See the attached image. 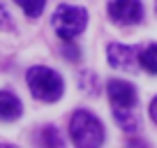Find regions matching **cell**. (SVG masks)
I'll use <instances>...</instances> for the list:
<instances>
[{
    "label": "cell",
    "instance_id": "1",
    "mask_svg": "<svg viewBox=\"0 0 157 148\" xmlns=\"http://www.w3.org/2000/svg\"><path fill=\"white\" fill-rule=\"evenodd\" d=\"M25 81H28L33 97L39 102H58L63 97V90H65L63 76L49 67H42V65L30 67L25 72Z\"/></svg>",
    "mask_w": 157,
    "mask_h": 148
},
{
    "label": "cell",
    "instance_id": "2",
    "mask_svg": "<svg viewBox=\"0 0 157 148\" xmlns=\"http://www.w3.org/2000/svg\"><path fill=\"white\" fill-rule=\"evenodd\" d=\"M69 137L76 146L97 148L104 143V127L90 111L78 109V111H74L72 120H69Z\"/></svg>",
    "mask_w": 157,
    "mask_h": 148
},
{
    "label": "cell",
    "instance_id": "3",
    "mask_svg": "<svg viewBox=\"0 0 157 148\" xmlns=\"http://www.w3.org/2000/svg\"><path fill=\"white\" fill-rule=\"evenodd\" d=\"M53 30L58 33L60 40L72 42L76 35H81L88 25V12L83 7L76 5H58V10L53 12Z\"/></svg>",
    "mask_w": 157,
    "mask_h": 148
},
{
    "label": "cell",
    "instance_id": "4",
    "mask_svg": "<svg viewBox=\"0 0 157 148\" xmlns=\"http://www.w3.org/2000/svg\"><path fill=\"white\" fill-rule=\"evenodd\" d=\"M106 12L111 21L118 25H136L143 19L141 0H109Z\"/></svg>",
    "mask_w": 157,
    "mask_h": 148
},
{
    "label": "cell",
    "instance_id": "5",
    "mask_svg": "<svg viewBox=\"0 0 157 148\" xmlns=\"http://www.w3.org/2000/svg\"><path fill=\"white\" fill-rule=\"evenodd\" d=\"M109 53V65L116 69H136L139 63V56H141V49L139 46H125V44H109L106 49Z\"/></svg>",
    "mask_w": 157,
    "mask_h": 148
},
{
    "label": "cell",
    "instance_id": "6",
    "mask_svg": "<svg viewBox=\"0 0 157 148\" xmlns=\"http://www.w3.org/2000/svg\"><path fill=\"white\" fill-rule=\"evenodd\" d=\"M109 97H111L113 107H125V109H132L136 104V88L127 81H120V79H113L109 81Z\"/></svg>",
    "mask_w": 157,
    "mask_h": 148
},
{
    "label": "cell",
    "instance_id": "7",
    "mask_svg": "<svg viewBox=\"0 0 157 148\" xmlns=\"http://www.w3.org/2000/svg\"><path fill=\"white\" fill-rule=\"evenodd\" d=\"M23 114V107H21V99L16 97L12 90H0V120H16Z\"/></svg>",
    "mask_w": 157,
    "mask_h": 148
},
{
    "label": "cell",
    "instance_id": "8",
    "mask_svg": "<svg viewBox=\"0 0 157 148\" xmlns=\"http://www.w3.org/2000/svg\"><path fill=\"white\" fill-rule=\"evenodd\" d=\"M113 116H116L118 125L125 130V132H134L136 130V118H134L132 109H125V107H113Z\"/></svg>",
    "mask_w": 157,
    "mask_h": 148
},
{
    "label": "cell",
    "instance_id": "9",
    "mask_svg": "<svg viewBox=\"0 0 157 148\" xmlns=\"http://www.w3.org/2000/svg\"><path fill=\"white\" fill-rule=\"evenodd\" d=\"M139 63L146 72L157 74V44H150L148 49H141V56H139Z\"/></svg>",
    "mask_w": 157,
    "mask_h": 148
},
{
    "label": "cell",
    "instance_id": "10",
    "mask_svg": "<svg viewBox=\"0 0 157 148\" xmlns=\"http://www.w3.org/2000/svg\"><path fill=\"white\" fill-rule=\"evenodd\" d=\"M14 2L25 12V16H30V19H37V16L42 14V10H44V5H46V0H14Z\"/></svg>",
    "mask_w": 157,
    "mask_h": 148
},
{
    "label": "cell",
    "instance_id": "11",
    "mask_svg": "<svg viewBox=\"0 0 157 148\" xmlns=\"http://www.w3.org/2000/svg\"><path fill=\"white\" fill-rule=\"evenodd\" d=\"M39 141L44 143V146H63V139H60L58 130L51 127V125H46V127L42 130V137H39Z\"/></svg>",
    "mask_w": 157,
    "mask_h": 148
},
{
    "label": "cell",
    "instance_id": "12",
    "mask_svg": "<svg viewBox=\"0 0 157 148\" xmlns=\"http://www.w3.org/2000/svg\"><path fill=\"white\" fill-rule=\"evenodd\" d=\"M0 30H14V21H12V14L7 12V7L0 2Z\"/></svg>",
    "mask_w": 157,
    "mask_h": 148
},
{
    "label": "cell",
    "instance_id": "13",
    "mask_svg": "<svg viewBox=\"0 0 157 148\" xmlns=\"http://www.w3.org/2000/svg\"><path fill=\"white\" fill-rule=\"evenodd\" d=\"M63 56H65L67 60H72V63H76V60L81 58L78 46H74V44H65V46H63Z\"/></svg>",
    "mask_w": 157,
    "mask_h": 148
},
{
    "label": "cell",
    "instance_id": "14",
    "mask_svg": "<svg viewBox=\"0 0 157 148\" xmlns=\"http://www.w3.org/2000/svg\"><path fill=\"white\" fill-rule=\"evenodd\" d=\"M150 118H152V120L157 123V97H155V99L150 102Z\"/></svg>",
    "mask_w": 157,
    "mask_h": 148
},
{
    "label": "cell",
    "instance_id": "15",
    "mask_svg": "<svg viewBox=\"0 0 157 148\" xmlns=\"http://www.w3.org/2000/svg\"><path fill=\"white\" fill-rule=\"evenodd\" d=\"M155 12H157V0H155Z\"/></svg>",
    "mask_w": 157,
    "mask_h": 148
}]
</instances>
